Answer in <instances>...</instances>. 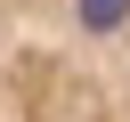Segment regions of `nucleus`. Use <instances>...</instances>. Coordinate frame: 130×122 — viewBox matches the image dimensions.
Listing matches in <instances>:
<instances>
[{"mask_svg": "<svg viewBox=\"0 0 130 122\" xmlns=\"http://www.w3.org/2000/svg\"><path fill=\"white\" fill-rule=\"evenodd\" d=\"M0 122H130V0H0Z\"/></svg>", "mask_w": 130, "mask_h": 122, "instance_id": "f257e3e1", "label": "nucleus"}]
</instances>
